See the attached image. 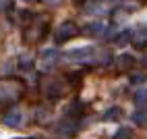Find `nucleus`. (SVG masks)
<instances>
[{
    "mask_svg": "<svg viewBox=\"0 0 147 139\" xmlns=\"http://www.w3.org/2000/svg\"><path fill=\"white\" fill-rule=\"evenodd\" d=\"M131 44L137 48V50H145V48H147V25H139L135 29Z\"/></svg>",
    "mask_w": 147,
    "mask_h": 139,
    "instance_id": "7ed1b4c3",
    "label": "nucleus"
},
{
    "mask_svg": "<svg viewBox=\"0 0 147 139\" xmlns=\"http://www.w3.org/2000/svg\"><path fill=\"white\" fill-rule=\"evenodd\" d=\"M106 31V25L100 23V21H95V23H89V25H85L83 27V33L85 35H100Z\"/></svg>",
    "mask_w": 147,
    "mask_h": 139,
    "instance_id": "423d86ee",
    "label": "nucleus"
},
{
    "mask_svg": "<svg viewBox=\"0 0 147 139\" xmlns=\"http://www.w3.org/2000/svg\"><path fill=\"white\" fill-rule=\"evenodd\" d=\"M112 139H133V131H131L129 127H120L118 131L114 133V137H112Z\"/></svg>",
    "mask_w": 147,
    "mask_h": 139,
    "instance_id": "9d476101",
    "label": "nucleus"
},
{
    "mask_svg": "<svg viewBox=\"0 0 147 139\" xmlns=\"http://www.w3.org/2000/svg\"><path fill=\"white\" fill-rule=\"evenodd\" d=\"M27 94V83L19 77H2L0 79V106H13L23 100Z\"/></svg>",
    "mask_w": 147,
    "mask_h": 139,
    "instance_id": "f257e3e1",
    "label": "nucleus"
},
{
    "mask_svg": "<svg viewBox=\"0 0 147 139\" xmlns=\"http://www.w3.org/2000/svg\"><path fill=\"white\" fill-rule=\"evenodd\" d=\"M133 64H135V58L131 54H122V56L116 58V66H118L120 71H126V68H131Z\"/></svg>",
    "mask_w": 147,
    "mask_h": 139,
    "instance_id": "6e6552de",
    "label": "nucleus"
},
{
    "mask_svg": "<svg viewBox=\"0 0 147 139\" xmlns=\"http://www.w3.org/2000/svg\"><path fill=\"white\" fill-rule=\"evenodd\" d=\"M2 123L6 127H11V129H17V127H21V123H23V114L21 112H8L6 116H2Z\"/></svg>",
    "mask_w": 147,
    "mask_h": 139,
    "instance_id": "39448f33",
    "label": "nucleus"
},
{
    "mask_svg": "<svg viewBox=\"0 0 147 139\" xmlns=\"http://www.w3.org/2000/svg\"><path fill=\"white\" fill-rule=\"evenodd\" d=\"M120 116H122V108L112 106V108H108V110L104 112V121L106 123H114V121H118Z\"/></svg>",
    "mask_w": 147,
    "mask_h": 139,
    "instance_id": "0eeeda50",
    "label": "nucleus"
},
{
    "mask_svg": "<svg viewBox=\"0 0 147 139\" xmlns=\"http://www.w3.org/2000/svg\"><path fill=\"white\" fill-rule=\"evenodd\" d=\"M145 102H147V89L137 92V94H135V104H137V106H143Z\"/></svg>",
    "mask_w": 147,
    "mask_h": 139,
    "instance_id": "f8f14e48",
    "label": "nucleus"
},
{
    "mask_svg": "<svg viewBox=\"0 0 147 139\" xmlns=\"http://www.w3.org/2000/svg\"><path fill=\"white\" fill-rule=\"evenodd\" d=\"M44 4H48V6H60L62 4V0H42Z\"/></svg>",
    "mask_w": 147,
    "mask_h": 139,
    "instance_id": "2eb2a0df",
    "label": "nucleus"
},
{
    "mask_svg": "<svg viewBox=\"0 0 147 139\" xmlns=\"http://www.w3.org/2000/svg\"><path fill=\"white\" fill-rule=\"evenodd\" d=\"M133 121H135L137 125H145V123H147V114H145V112H135V114H133Z\"/></svg>",
    "mask_w": 147,
    "mask_h": 139,
    "instance_id": "4468645a",
    "label": "nucleus"
},
{
    "mask_svg": "<svg viewBox=\"0 0 147 139\" xmlns=\"http://www.w3.org/2000/svg\"><path fill=\"white\" fill-rule=\"evenodd\" d=\"M131 39H133V31L131 29H124V31H120L114 37V42H116V46H126V44H131Z\"/></svg>",
    "mask_w": 147,
    "mask_h": 139,
    "instance_id": "1a4fd4ad",
    "label": "nucleus"
},
{
    "mask_svg": "<svg viewBox=\"0 0 147 139\" xmlns=\"http://www.w3.org/2000/svg\"><path fill=\"white\" fill-rule=\"evenodd\" d=\"M23 2H27V4H31V2H37V0H23Z\"/></svg>",
    "mask_w": 147,
    "mask_h": 139,
    "instance_id": "6ab92c4d",
    "label": "nucleus"
},
{
    "mask_svg": "<svg viewBox=\"0 0 147 139\" xmlns=\"http://www.w3.org/2000/svg\"><path fill=\"white\" fill-rule=\"evenodd\" d=\"M44 94H46V98H50V100H58V98H62V94H64V87H62V83L60 81H48L46 85H44Z\"/></svg>",
    "mask_w": 147,
    "mask_h": 139,
    "instance_id": "20e7f679",
    "label": "nucleus"
},
{
    "mask_svg": "<svg viewBox=\"0 0 147 139\" xmlns=\"http://www.w3.org/2000/svg\"><path fill=\"white\" fill-rule=\"evenodd\" d=\"M73 2H75V4H85L87 0H73Z\"/></svg>",
    "mask_w": 147,
    "mask_h": 139,
    "instance_id": "a211bd4d",
    "label": "nucleus"
},
{
    "mask_svg": "<svg viewBox=\"0 0 147 139\" xmlns=\"http://www.w3.org/2000/svg\"><path fill=\"white\" fill-rule=\"evenodd\" d=\"M15 139H42V137H15Z\"/></svg>",
    "mask_w": 147,
    "mask_h": 139,
    "instance_id": "f3484780",
    "label": "nucleus"
},
{
    "mask_svg": "<svg viewBox=\"0 0 147 139\" xmlns=\"http://www.w3.org/2000/svg\"><path fill=\"white\" fill-rule=\"evenodd\" d=\"M147 81V75L145 73H135V75H131V83H135V85H141V83H145Z\"/></svg>",
    "mask_w": 147,
    "mask_h": 139,
    "instance_id": "ddd939ff",
    "label": "nucleus"
},
{
    "mask_svg": "<svg viewBox=\"0 0 147 139\" xmlns=\"http://www.w3.org/2000/svg\"><path fill=\"white\" fill-rule=\"evenodd\" d=\"M11 8V0H0V11H8Z\"/></svg>",
    "mask_w": 147,
    "mask_h": 139,
    "instance_id": "dca6fc26",
    "label": "nucleus"
},
{
    "mask_svg": "<svg viewBox=\"0 0 147 139\" xmlns=\"http://www.w3.org/2000/svg\"><path fill=\"white\" fill-rule=\"evenodd\" d=\"M56 58H58V52H56V50H46V52L42 54V62H44V64H48V62L54 64Z\"/></svg>",
    "mask_w": 147,
    "mask_h": 139,
    "instance_id": "9b49d317",
    "label": "nucleus"
},
{
    "mask_svg": "<svg viewBox=\"0 0 147 139\" xmlns=\"http://www.w3.org/2000/svg\"><path fill=\"white\" fill-rule=\"evenodd\" d=\"M75 35H79V27H77L73 21H64L56 27V33H54V39L58 44H64L68 39H73Z\"/></svg>",
    "mask_w": 147,
    "mask_h": 139,
    "instance_id": "f03ea898",
    "label": "nucleus"
}]
</instances>
